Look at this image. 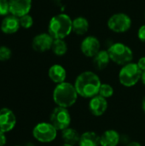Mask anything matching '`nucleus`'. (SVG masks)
I'll return each instance as SVG.
<instances>
[{
    "label": "nucleus",
    "mask_w": 145,
    "mask_h": 146,
    "mask_svg": "<svg viewBox=\"0 0 145 146\" xmlns=\"http://www.w3.org/2000/svg\"><path fill=\"white\" fill-rule=\"evenodd\" d=\"M102 83L103 82L97 73L86 70L80 73L76 77L73 85L79 97L90 99L94 96L98 95Z\"/></svg>",
    "instance_id": "nucleus-1"
},
{
    "label": "nucleus",
    "mask_w": 145,
    "mask_h": 146,
    "mask_svg": "<svg viewBox=\"0 0 145 146\" xmlns=\"http://www.w3.org/2000/svg\"><path fill=\"white\" fill-rule=\"evenodd\" d=\"M78 92L74 87V85L65 81L56 85L53 92L52 99L56 106L70 109L78 101Z\"/></svg>",
    "instance_id": "nucleus-2"
},
{
    "label": "nucleus",
    "mask_w": 145,
    "mask_h": 146,
    "mask_svg": "<svg viewBox=\"0 0 145 146\" xmlns=\"http://www.w3.org/2000/svg\"><path fill=\"white\" fill-rule=\"evenodd\" d=\"M73 32V20L66 14L54 15L48 25V33L54 39H64Z\"/></svg>",
    "instance_id": "nucleus-3"
},
{
    "label": "nucleus",
    "mask_w": 145,
    "mask_h": 146,
    "mask_svg": "<svg viewBox=\"0 0 145 146\" xmlns=\"http://www.w3.org/2000/svg\"><path fill=\"white\" fill-rule=\"evenodd\" d=\"M142 73L143 72L138 68L137 62H129L121 66L118 74L119 82L124 87L132 88L141 81Z\"/></svg>",
    "instance_id": "nucleus-4"
},
{
    "label": "nucleus",
    "mask_w": 145,
    "mask_h": 146,
    "mask_svg": "<svg viewBox=\"0 0 145 146\" xmlns=\"http://www.w3.org/2000/svg\"><path fill=\"white\" fill-rule=\"evenodd\" d=\"M110 56L111 62L114 63L124 66L133 60V51L126 44L123 43H115L107 50Z\"/></svg>",
    "instance_id": "nucleus-5"
},
{
    "label": "nucleus",
    "mask_w": 145,
    "mask_h": 146,
    "mask_svg": "<svg viewBox=\"0 0 145 146\" xmlns=\"http://www.w3.org/2000/svg\"><path fill=\"white\" fill-rule=\"evenodd\" d=\"M32 133L38 142L49 144L56 140L58 135V130L50 121H43L34 126Z\"/></svg>",
    "instance_id": "nucleus-6"
},
{
    "label": "nucleus",
    "mask_w": 145,
    "mask_h": 146,
    "mask_svg": "<svg viewBox=\"0 0 145 146\" xmlns=\"http://www.w3.org/2000/svg\"><path fill=\"white\" fill-rule=\"evenodd\" d=\"M50 122L60 132L71 127L72 115L69 109L59 106L55 107L50 112Z\"/></svg>",
    "instance_id": "nucleus-7"
},
{
    "label": "nucleus",
    "mask_w": 145,
    "mask_h": 146,
    "mask_svg": "<svg viewBox=\"0 0 145 146\" xmlns=\"http://www.w3.org/2000/svg\"><path fill=\"white\" fill-rule=\"evenodd\" d=\"M108 27L117 33L127 32L132 27L131 17L125 13H116L109 17L108 20Z\"/></svg>",
    "instance_id": "nucleus-8"
},
{
    "label": "nucleus",
    "mask_w": 145,
    "mask_h": 146,
    "mask_svg": "<svg viewBox=\"0 0 145 146\" xmlns=\"http://www.w3.org/2000/svg\"><path fill=\"white\" fill-rule=\"evenodd\" d=\"M109 109L108 99L103 98L100 95H96L89 99L88 110L89 112L95 117L103 116Z\"/></svg>",
    "instance_id": "nucleus-9"
},
{
    "label": "nucleus",
    "mask_w": 145,
    "mask_h": 146,
    "mask_svg": "<svg viewBox=\"0 0 145 146\" xmlns=\"http://www.w3.org/2000/svg\"><path fill=\"white\" fill-rule=\"evenodd\" d=\"M101 44L97 38L94 36L85 37L80 44V50L86 57L93 58L101 50Z\"/></svg>",
    "instance_id": "nucleus-10"
},
{
    "label": "nucleus",
    "mask_w": 145,
    "mask_h": 146,
    "mask_svg": "<svg viewBox=\"0 0 145 146\" xmlns=\"http://www.w3.org/2000/svg\"><path fill=\"white\" fill-rule=\"evenodd\" d=\"M54 38L49 33H42L36 35L32 41V47L37 52H45L51 50Z\"/></svg>",
    "instance_id": "nucleus-11"
},
{
    "label": "nucleus",
    "mask_w": 145,
    "mask_h": 146,
    "mask_svg": "<svg viewBox=\"0 0 145 146\" xmlns=\"http://www.w3.org/2000/svg\"><path fill=\"white\" fill-rule=\"evenodd\" d=\"M32 4V0H9V14L20 18L29 14Z\"/></svg>",
    "instance_id": "nucleus-12"
},
{
    "label": "nucleus",
    "mask_w": 145,
    "mask_h": 146,
    "mask_svg": "<svg viewBox=\"0 0 145 146\" xmlns=\"http://www.w3.org/2000/svg\"><path fill=\"white\" fill-rule=\"evenodd\" d=\"M16 125V117L14 112L8 109L3 108L0 110V131L8 133L14 129Z\"/></svg>",
    "instance_id": "nucleus-13"
},
{
    "label": "nucleus",
    "mask_w": 145,
    "mask_h": 146,
    "mask_svg": "<svg viewBox=\"0 0 145 146\" xmlns=\"http://www.w3.org/2000/svg\"><path fill=\"white\" fill-rule=\"evenodd\" d=\"M121 141V136L115 129H107L100 134V146H118Z\"/></svg>",
    "instance_id": "nucleus-14"
},
{
    "label": "nucleus",
    "mask_w": 145,
    "mask_h": 146,
    "mask_svg": "<svg viewBox=\"0 0 145 146\" xmlns=\"http://www.w3.org/2000/svg\"><path fill=\"white\" fill-rule=\"evenodd\" d=\"M19 18L12 15H6L1 21V31L5 34H14L20 29Z\"/></svg>",
    "instance_id": "nucleus-15"
},
{
    "label": "nucleus",
    "mask_w": 145,
    "mask_h": 146,
    "mask_svg": "<svg viewBox=\"0 0 145 146\" xmlns=\"http://www.w3.org/2000/svg\"><path fill=\"white\" fill-rule=\"evenodd\" d=\"M50 80L56 85L65 82L67 79V70L61 64H53L48 70Z\"/></svg>",
    "instance_id": "nucleus-16"
},
{
    "label": "nucleus",
    "mask_w": 145,
    "mask_h": 146,
    "mask_svg": "<svg viewBox=\"0 0 145 146\" xmlns=\"http://www.w3.org/2000/svg\"><path fill=\"white\" fill-rule=\"evenodd\" d=\"M79 146H100V134L95 131H85L80 134Z\"/></svg>",
    "instance_id": "nucleus-17"
},
{
    "label": "nucleus",
    "mask_w": 145,
    "mask_h": 146,
    "mask_svg": "<svg viewBox=\"0 0 145 146\" xmlns=\"http://www.w3.org/2000/svg\"><path fill=\"white\" fill-rule=\"evenodd\" d=\"M110 56L109 55L108 50H101L93 58H92V63L94 68L97 70H103L105 69L110 63Z\"/></svg>",
    "instance_id": "nucleus-18"
},
{
    "label": "nucleus",
    "mask_w": 145,
    "mask_h": 146,
    "mask_svg": "<svg viewBox=\"0 0 145 146\" xmlns=\"http://www.w3.org/2000/svg\"><path fill=\"white\" fill-rule=\"evenodd\" d=\"M80 134L81 133H79L77 129L71 127L61 131V138L63 143L73 145H78L80 138Z\"/></svg>",
    "instance_id": "nucleus-19"
},
{
    "label": "nucleus",
    "mask_w": 145,
    "mask_h": 146,
    "mask_svg": "<svg viewBox=\"0 0 145 146\" xmlns=\"http://www.w3.org/2000/svg\"><path fill=\"white\" fill-rule=\"evenodd\" d=\"M89 21L83 16H78L73 20V32L77 35H85L89 30Z\"/></svg>",
    "instance_id": "nucleus-20"
},
{
    "label": "nucleus",
    "mask_w": 145,
    "mask_h": 146,
    "mask_svg": "<svg viewBox=\"0 0 145 146\" xmlns=\"http://www.w3.org/2000/svg\"><path fill=\"white\" fill-rule=\"evenodd\" d=\"M68 47L64 39H54L51 50L57 56H62L68 52Z\"/></svg>",
    "instance_id": "nucleus-21"
},
{
    "label": "nucleus",
    "mask_w": 145,
    "mask_h": 146,
    "mask_svg": "<svg viewBox=\"0 0 145 146\" xmlns=\"http://www.w3.org/2000/svg\"><path fill=\"white\" fill-rule=\"evenodd\" d=\"M115 93V89L114 87L109 84V83H102L101 86L99 88L98 95L102 96L103 98L109 99L113 97Z\"/></svg>",
    "instance_id": "nucleus-22"
},
{
    "label": "nucleus",
    "mask_w": 145,
    "mask_h": 146,
    "mask_svg": "<svg viewBox=\"0 0 145 146\" xmlns=\"http://www.w3.org/2000/svg\"><path fill=\"white\" fill-rule=\"evenodd\" d=\"M19 21H20L21 27H22L24 29H29L33 25V18L29 14L20 17Z\"/></svg>",
    "instance_id": "nucleus-23"
},
{
    "label": "nucleus",
    "mask_w": 145,
    "mask_h": 146,
    "mask_svg": "<svg viewBox=\"0 0 145 146\" xmlns=\"http://www.w3.org/2000/svg\"><path fill=\"white\" fill-rule=\"evenodd\" d=\"M12 51L8 46H0V62H5L10 59Z\"/></svg>",
    "instance_id": "nucleus-24"
},
{
    "label": "nucleus",
    "mask_w": 145,
    "mask_h": 146,
    "mask_svg": "<svg viewBox=\"0 0 145 146\" xmlns=\"http://www.w3.org/2000/svg\"><path fill=\"white\" fill-rule=\"evenodd\" d=\"M9 13V0H0V16H6Z\"/></svg>",
    "instance_id": "nucleus-25"
},
{
    "label": "nucleus",
    "mask_w": 145,
    "mask_h": 146,
    "mask_svg": "<svg viewBox=\"0 0 145 146\" xmlns=\"http://www.w3.org/2000/svg\"><path fill=\"white\" fill-rule=\"evenodd\" d=\"M138 37L141 42L145 43V25H143L139 27L138 31Z\"/></svg>",
    "instance_id": "nucleus-26"
},
{
    "label": "nucleus",
    "mask_w": 145,
    "mask_h": 146,
    "mask_svg": "<svg viewBox=\"0 0 145 146\" xmlns=\"http://www.w3.org/2000/svg\"><path fill=\"white\" fill-rule=\"evenodd\" d=\"M138 68L141 69L142 72L145 71V56H142L138 59V62H137Z\"/></svg>",
    "instance_id": "nucleus-27"
},
{
    "label": "nucleus",
    "mask_w": 145,
    "mask_h": 146,
    "mask_svg": "<svg viewBox=\"0 0 145 146\" xmlns=\"http://www.w3.org/2000/svg\"><path fill=\"white\" fill-rule=\"evenodd\" d=\"M7 139L5 136V133L0 131V146H4L6 144Z\"/></svg>",
    "instance_id": "nucleus-28"
},
{
    "label": "nucleus",
    "mask_w": 145,
    "mask_h": 146,
    "mask_svg": "<svg viewBox=\"0 0 145 146\" xmlns=\"http://www.w3.org/2000/svg\"><path fill=\"white\" fill-rule=\"evenodd\" d=\"M126 146H143L142 145V144L140 143V142H138V141H130V142H128Z\"/></svg>",
    "instance_id": "nucleus-29"
},
{
    "label": "nucleus",
    "mask_w": 145,
    "mask_h": 146,
    "mask_svg": "<svg viewBox=\"0 0 145 146\" xmlns=\"http://www.w3.org/2000/svg\"><path fill=\"white\" fill-rule=\"evenodd\" d=\"M141 109H142L143 112L145 114V95L143 97L142 101H141Z\"/></svg>",
    "instance_id": "nucleus-30"
},
{
    "label": "nucleus",
    "mask_w": 145,
    "mask_h": 146,
    "mask_svg": "<svg viewBox=\"0 0 145 146\" xmlns=\"http://www.w3.org/2000/svg\"><path fill=\"white\" fill-rule=\"evenodd\" d=\"M141 82H142V84H143V85L145 86V71H144V72L142 73V76H141Z\"/></svg>",
    "instance_id": "nucleus-31"
},
{
    "label": "nucleus",
    "mask_w": 145,
    "mask_h": 146,
    "mask_svg": "<svg viewBox=\"0 0 145 146\" xmlns=\"http://www.w3.org/2000/svg\"><path fill=\"white\" fill-rule=\"evenodd\" d=\"M60 146H75V145H69V144H65V143H63L62 145H61Z\"/></svg>",
    "instance_id": "nucleus-32"
},
{
    "label": "nucleus",
    "mask_w": 145,
    "mask_h": 146,
    "mask_svg": "<svg viewBox=\"0 0 145 146\" xmlns=\"http://www.w3.org/2000/svg\"><path fill=\"white\" fill-rule=\"evenodd\" d=\"M16 146H21V145H16Z\"/></svg>",
    "instance_id": "nucleus-33"
},
{
    "label": "nucleus",
    "mask_w": 145,
    "mask_h": 146,
    "mask_svg": "<svg viewBox=\"0 0 145 146\" xmlns=\"http://www.w3.org/2000/svg\"><path fill=\"white\" fill-rule=\"evenodd\" d=\"M144 17H145V14H144Z\"/></svg>",
    "instance_id": "nucleus-34"
}]
</instances>
